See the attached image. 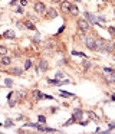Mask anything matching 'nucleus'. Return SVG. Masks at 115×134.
Here are the masks:
<instances>
[{
	"instance_id": "c85d7f7f",
	"label": "nucleus",
	"mask_w": 115,
	"mask_h": 134,
	"mask_svg": "<svg viewBox=\"0 0 115 134\" xmlns=\"http://www.w3.org/2000/svg\"><path fill=\"white\" fill-rule=\"evenodd\" d=\"M39 121H40V122H45V121H46L45 115H39Z\"/></svg>"
},
{
	"instance_id": "0eeeda50",
	"label": "nucleus",
	"mask_w": 115,
	"mask_h": 134,
	"mask_svg": "<svg viewBox=\"0 0 115 134\" xmlns=\"http://www.w3.org/2000/svg\"><path fill=\"white\" fill-rule=\"evenodd\" d=\"M105 51H108V52H114V51H115V43H114V42H105Z\"/></svg>"
},
{
	"instance_id": "72a5a7b5",
	"label": "nucleus",
	"mask_w": 115,
	"mask_h": 134,
	"mask_svg": "<svg viewBox=\"0 0 115 134\" xmlns=\"http://www.w3.org/2000/svg\"><path fill=\"white\" fill-rule=\"evenodd\" d=\"M52 2H55V3H59V2H60V0H52Z\"/></svg>"
},
{
	"instance_id": "423d86ee",
	"label": "nucleus",
	"mask_w": 115,
	"mask_h": 134,
	"mask_svg": "<svg viewBox=\"0 0 115 134\" xmlns=\"http://www.w3.org/2000/svg\"><path fill=\"white\" fill-rule=\"evenodd\" d=\"M46 10V6L42 3V2H38L36 5H34V12H38V13H43Z\"/></svg>"
},
{
	"instance_id": "6ab92c4d",
	"label": "nucleus",
	"mask_w": 115,
	"mask_h": 134,
	"mask_svg": "<svg viewBox=\"0 0 115 134\" xmlns=\"http://www.w3.org/2000/svg\"><path fill=\"white\" fill-rule=\"evenodd\" d=\"M60 95H62V97H74V94L68 92V91H60Z\"/></svg>"
},
{
	"instance_id": "a878e982",
	"label": "nucleus",
	"mask_w": 115,
	"mask_h": 134,
	"mask_svg": "<svg viewBox=\"0 0 115 134\" xmlns=\"http://www.w3.org/2000/svg\"><path fill=\"white\" fill-rule=\"evenodd\" d=\"M114 128H115V124H114V122H112V124H109V128L106 130V133H108V131H111V130H114Z\"/></svg>"
},
{
	"instance_id": "7c9ffc66",
	"label": "nucleus",
	"mask_w": 115,
	"mask_h": 134,
	"mask_svg": "<svg viewBox=\"0 0 115 134\" xmlns=\"http://www.w3.org/2000/svg\"><path fill=\"white\" fill-rule=\"evenodd\" d=\"M20 5H22V6H26V5H28V2H26V0H20Z\"/></svg>"
},
{
	"instance_id": "f3484780",
	"label": "nucleus",
	"mask_w": 115,
	"mask_h": 134,
	"mask_svg": "<svg viewBox=\"0 0 115 134\" xmlns=\"http://www.w3.org/2000/svg\"><path fill=\"white\" fill-rule=\"evenodd\" d=\"M12 74H14V75H22V69H20V68H13V69H12Z\"/></svg>"
},
{
	"instance_id": "ddd939ff",
	"label": "nucleus",
	"mask_w": 115,
	"mask_h": 134,
	"mask_svg": "<svg viewBox=\"0 0 115 134\" xmlns=\"http://www.w3.org/2000/svg\"><path fill=\"white\" fill-rule=\"evenodd\" d=\"M69 12L72 13V15H74V16H76V15H78V13H79V10H78V7L75 6V5H70V9H69Z\"/></svg>"
},
{
	"instance_id": "393cba45",
	"label": "nucleus",
	"mask_w": 115,
	"mask_h": 134,
	"mask_svg": "<svg viewBox=\"0 0 115 134\" xmlns=\"http://www.w3.org/2000/svg\"><path fill=\"white\" fill-rule=\"evenodd\" d=\"M72 122H75V121H74V118H70V120H68V121L65 122V127H68L69 124H72Z\"/></svg>"
},
{
	"instance_id": "412c9836",
	"label": "nucleus",
	"mask_w": 115,
	"mask_h": 134,
	"mask_svg": "<svg viewBox=\"0 0 115 134\" xmlns=\"http://www.w3.org/2000/svg\"><path fill=\"white\" fill-rule=\"evenodd\" d=\"M30 65H32L30 59H26V62H24V69H29V68H30Z\"/></svg>"
},
{
	"instance_id": "c9c22d12",
	"label": "nucleus",
	"mask_w": 115,
	"mask_h": 134,
	"mask_svg": "<svg viewBox=\"0 0 115 134\" xmlns=\"http://www.w3.org/2000/svg\"><path fill=\"white\" fill-rule=\"evenodd\" d=\"M102 2H108V0H102Z\"/></svg>"
},
{
	"instance_id": "dca6fc26",
	"label": "nucleus",
	"mask_w": 115,
	"mask_h": 134,
	"mask_svg": "<svg viewBox=\"0 0 115 134\" xmlns=\"http://www.w3.org/2000/svg\"><path fill=\"white\" fill-rule=\"evenodd\" d=\"M24 26L28 28V29H30V30H34L36 28H34V25L32 23V22H24Z\"/></svg>"
},
{
	"instance_id": "5701e85b",
	"label": "nucleus",
	"mask_w": 115,
	"mask_h": 134,
	"mask_svg": "<svg viewBox=\"0 0 115 134\" xmlns=\"http://www.w3.org/2000/svg\"><path fill=\"white\" fill-rule=\"evenodd\" d=\"M6 52H7V49H6L4 46L0 45V55H6Z\"/></svg>"
},
{
	"instance_id": "b1692460",
	"label": "nucleus",
	"mask_w": 115,
	"mask_h": 134,
	"mask_svg": "<svg viewBox=\"0 0 115 134\" xmlns=\"http://www.w3.org/2000/svg\"><path fill=\"white\" fill-rule=\"evenodd\" d=\"M84 68H85V69H89V68H91V62L85 61V62H84Z\"/></svg>"
},
{
	"instance_id": "20e7f679",
	"label": "nucleus",
	"mask_w": 115,
	"mask_h": 134,
	"mask_svg": "<svg viewBox=\"0 0 115 134\" xmlns=\"http://www.w3.org/2000/svg\"><path fill=\"white\" fill-rule=\"evenodd\" d=\"M82 110H79V108H76V110L74 111V115H72V118H74V121L75 122H79L80 121V118H82Z\"/></svg>"
},
{
	"instance_id": "4be33fe9",
	"label": "nucleus",
	"mask_w": 115,
	"mask_h": 134,
	"mask_svg": "<svg viewBox=\"0 0 115 134\" xmlns=\"http://www.w3.org/2000/svg\"><path fill=\"white\" fill-rule=\"evenodd\" d=\"M4 127H13V121H12V120H6Z\"/></svg>"
},
{
	"instance_id": "4c0bfd02",
	"label": "nucleus",
	"mask_w": 115,
	"mask_h": 134,
	"mask_svg": "<svg viewBox=\"0 0 115 134\" xmlns=\"http://www.w3.org/2000/svg\"><path fill=\"white\" fill-rule=\"evenodd\" d=\"M0 18H2V16H0Z\"/></svg>"
},
{
	"instance_id": "9b49d317",
	"label": "nucleus",
	"mask_w": 115,
	"mask_h": 134,
	"mask_svg": "<svg viewBox=\"0 0 115 134\" xmlns=\"http://www.w3.org/2000/svg\"><path fill=\"white\" fill-rule=\"evenodd\" d=\"M3 36H4L6 39H13V38H14V32H13V30H6Z\"/></svg>"
},
{
	"instance_id": "f704fd0d",
	"label": "nucleus",
	"mask_w": 115,
	"mask_h": 134,
	"mask_svg": "<svg viewBox=\"0 0 115 134\" xmlns=\"http://www.w3.org/2000/svg\"><path fill=\"white\" fill-rule=\"evenodd\" d=\"M112 101H115V95H112Z\"/></svg>"
},
{
	"instance_id": "cd10ccee",
	"label": "nucleus",
	"mask_w": 115,
	"mask_h": 134,
	"mask_svg": "<svg viewBox=\"0 0 115 134\" xmlns=\"http://www.w3.org/2000/svg\"><path fill=\"white\" fill-rule=\"evenodd\" d=\"M114 69H111V68H104V72H106V74H111Z\"/></svg>"
},
{
	"instance_id": "f8f14e48",
	"label": "nucleus",
	"mask_w": 115,
	"mask_h": 134,
	"mask_svg": "<svg viewBox=\"0 0 115 134\" xmlns=\"http://www.w3.org/2000/svg\"><path fill=\"white\" fill-rule=\"evenodd\" d=\"M39 69H40V71H46V69H48V62H46L45 59H42V61H40Z\"/></svg>"
},
{
	"instance_id": "a211bd4d",
	"label": "nucleus",
	"mask_w": 115,
	"mask_h": 134,
	"mask_svg": "<svg viewBox=\"0 0 115 134\" xmlns=\"http://www.w3.org/2000/svg\"><path fill=\"white\" fill-rule=\"evenodd\" d=\"M108 81L109 82H115V71H112V72H111V75L108 76Z\"/></svg>"
},
{
	"instance_id": "f257e3e1",
	"label": "nucleus",
	"mask_w": 115,
	"mask_h": 134,
	"mask_svg": "<svg viewBox=\"0 0 115 134\" xmlns=\"http://www.w3.org/2000/svg\"><path fill=\"white\" fill-rule=\"evenodd\" d=\"M84 15H85V18H86V20H88V23H91V25H96V23H98V19L95 18L94 15H91L89 12H85Z\"/></svg>"
},
{
	"instance_id": "9d476101",
	"label": "nucleus",
	"mask_w": 115,
	"mask_h": 134,
	"mask_svg": "<svg viewBox=\"0 0 115 134\" xmlns=\"http://www.w3.org/2000/svg\"><path fill=\"white\" fill-rule=\"evenodd\" d=\"M56 16H58V12L55 9H49V10H48V18L49 19H55Z\"/></svg>"
},
{
	"instance_id": "473e14b6",
	"label": "nucleus",
	"mask_w": 115,
	"mask_h": 134,
	"mask_svg": "<svg viewBox=\"0 0 115 134\" xmlns=\"http://www.w3.org/2000/svg\"><path fill=\"white\" fill-rule=\"evenodd\" d=\"M16 12H17V13H23V9H22V7H17Z\"/></svg>"
},
{
	"instance_id": "bb28decb",
	"label": "nucleus",
	"mask_w": 115,
	"mask_h": 134,
	"mask_svg": "<svg viewBox=\"0 0 115 134\" xmlns=\"http://www.w3.org/2000/svg\"><path fill=\"white\" fill-rule=\"evenodd\" d=\"M108 30H109V33H111V35H115V28H112V26H111Z\"/></svg>"
},
{
	"instance_id": "f03ea898",
	"label": "nucleus",
	"mask_w": 115,
	"mask_h": 134,
	"mask_svg": "<svg viewBox=\"0 0 115 134\" xmlns=\"http://www.w3.org/2000/svg\"><path fill=\"white\" fill-rule=\"evenodd\" d=\"M78 26H79V29L82 30V32H86V30L89 29V23H88L86 20H84V19H79V20H78Z\"/></svg>"
},
{
	"instance_id": "c756f323",
	"label": "nucleus",
	"mask_w": 115,
	"mask_h": 134,
	"mask_svg": "<svg viewBox=\"0 0 115 134\" xmlns=\"http://www.w3.org/2000/svg\"><path fill=\"white\" fill-rule=\"evenodd\" d=\"M63 30H65V26H62V28H59V30H58V35H59V33H62Z\"/></svg>"
},
{
	"instance_id": "39448f33",
	"label": "nucleus",
	"mask_w": 115,
	"mask_h": 134,
	"mask_svg": "<svg viewBox=\"0 0 115 134\" xmlns=\"http://www.w3.org/2000/svg\"><path fill=\"white\" fill-rule=\"evenodd\" d=\"M85 43H86V48H89V49H92V51H95V41H94V38L88 36V38L85 39Z\"/></svg>"
},
{
	"instance_id": "2eb2a0df",
	"label": "nucleus",
	"mask_w": 115,
	"mask_h": 134,
	"mask_svg": "<svg viewBox=\"0 0 115 134\" xmlns=\"http://www.w3.org/2000/svg\"><path fill=\"white\" fill-rule=\"evenodd\" d=\"M33 94H34V97H36V99H42V98H43V94L40 92L39 89H36V91H33Z\"/></svg>"
},
{
	"instance_id": "7ed1b4c3",
	"label": "nucleus",
	"mask_w": 115,
	"mask_h": 134,
	"mask_svg": "<svg viewBox=\"0 0 115 134\" xmlns=\"http://www.w3.org/2000/svg\"><path fill=\"white\" fill-rule=\"evenodd\" d=\"M95 51H105V41L104 39L95 41Z\"/></svg>"
},
{
	"instance_id": "1a4fd4ad",
	"label": "nucleus",
	"mask_w": 115,
	"mask_h": 134,
	"mask_svg": "<svg viewBox=\"0 0 115 134\" xmlns=\"http://www.w3.org/2000/svg\"><path fill=\"white\" fill-rule=\"evenodd\" d=\"M50 85H62V84H69V81H58V79H48Z\"/></svg>"
},
{
	"instance_id": "6e6552de",
	"label": "nucleus",
	"mask_w": 115,
	"mask_h": 134,
	"mask_svg": "<svg viewBox=\"0 0 115 134\" xmlns=\"http://www.w3.org/2000/svg\"><path fill=\"white\" fill-rule=\"evenodd\" d=\"M60 9H62V12H69V9H70V3H69L68 0H65L60 3Z\"/></svg>"
},
{
	"instance_id": "2f4dec72",
	"label": "nucleus",
	"mask_w": 115,
	"mask_h": 134,
	"mask_svg": "<svg viewBox=\"0 0 115 134\" xmlns=\"http://www.w3.org/2000/svg\"><path fill=\"white\" fill-rule=\"evenodd\" d=\"M62 76H63L62 72H56V78H62Z\"/></svg>"
},
{
	"instance_id": "aec40b11",
	"label": "nucleus",
	"mask_w": 115,
	"mask_h": 134,
	"mask_svg": "<svg viewBox=\"0 0 115 134\" xmlns=\"http://www.w3.org/2000/svg\"><path fill=\"white\" fill-rule=\"evenodd\" d=\"M4 85H6V87H12V85H13V82H12V79H10V78H7V79H4Z\"/></svg>"
},
{
	"instance_id": "e433bc0d",
	"label": "nucleus",
	"mask_w": 115,
	"mask_h": 134,
	"mask_svg": "<svg viewBox=\"0 0 115 134\" xmlns=\"http://www.w3.org/2000/svg\"><path fill=\"white\" fill-rule=\"evenodd\" d=\"M76 2H80V0H76Z\"/></svg>"
},
{
	"instance_id": "4468645a",
	"label": "nucleus",
	"mask_w": 115,
	"mask_h": 134,
	"mask_svg": "<svg viewBox=\"0 0 115 134\" xmlns=\"http://www.w3.org/2000/svg\"><path fill=\"white\" fill-rule=\"evenodd\" d=\"M12 59L9 58V56H6V55H3V58H2V64L3 65H10Z\"/></svg>"
}]
</instances>
